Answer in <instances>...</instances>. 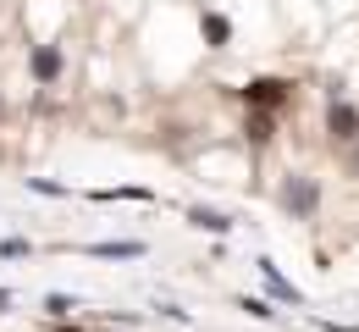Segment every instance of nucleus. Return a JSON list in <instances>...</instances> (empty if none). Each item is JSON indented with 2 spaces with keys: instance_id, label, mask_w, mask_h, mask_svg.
I'll return each mask as SVG.
<instances>
[{
  "instance_id": "obj_1",
  "label": "nucleus",
  "mask_w": 359,
  "mask_h": 332,
  "mask_svg": "<svg viewBox=\"0 0 359 332\" xmlns=\"http://www.w3.org/2000/svg\"><path fill=\"white\" fill-rule=\"evenodd\" d=\"M276 199H282V211L293 216V222H310L315 211H320V183L315 178H282V189H276Z\"/></svg>"
},
{
  "instance_id": "obj_4",
  "label": "nucleus",
  "mask_w": 359,
  "mask_h": 332,
  "mask_svg": "<svg viewBox=\"0 0 359 332\" xmlns=\"http://www.w3.org/2000/svg\"><path fill=\"white\" fill-rule=\"evenodd\" d=\"M326 133H332V144H354L359 139V105L332 95V105H326Z\"/></svg>"
},
{
  "instance_id": "obj_12",
  "label": "nucleus",
  "mask_w": 359,
  "mask_h": 332,
  "mask_svg": "<svg viewBox=\"0 0 359 332\" xmlns=\"http://www.w3.org/2000/svg\"><path fill=\"white\" fill-rule=\"evenodd\" d=\"M72 305H78V299H72V293H45V310H50V316H67V310H72Z\"/></svg>"
},
{
  "instance_id": "obj_7",
  "label": "nucleus",
  "mask_w": 359,
  "mask_h": 332,
  "mask_svg": "<svg viewBox=\"0 0 359 332\" xmlns=\"http://www.w3.org/2000/svg\"><path fill=\"white\" fill-rule=\"evenodd\" d=\"M199 34H205V45H210V50L232 45V22H226L222 11H199Z\"/></svg>"
},
{
  "instance_id": "obj_2",
  "label": "nucleus",
  "mask_w": 359,
  "mask_h": 332,
  "mask_svg": "<svg viewBox=\"0 0 359 332\" xmlns=\"http://www.w3.org/2000/svg\"><path fill=\"white\" fill-rule=\"evenodd\" d=\"M238 95H243L249 111H282V105L293 100V84H287V78H249Z\"/></svg>"
},
{
  "instance_id": "obj_3",
  "label": "nucleus",
  "mask_w": 359,
  "mask_h": 332,
  "mask_svg": "<svg viewBox=\"0 0 359 332\" xmlns=\"http://www.w3.org/2000/svg\"><path fill=\"white\" fill-rule=\"evenodd\" d=\"M61 72H67V50L61 45H34L28 50V78H34L39 89H55Z\"/></svg>"
},
{
  "instance_id": "obj_5",
  "label": "nucleus",
  "mask_w": 359,
  "mask_h": 332,
  "mask_svg": "<svg viewBox=\"0 0 359 332\" xmlns=\"http://www.w3.org/2000/svg\"><path fill=\"white\" fill-rule=\"evenodd\" d=\"M260 283H266V293H271V299H282V305H304V293L287 283V277H282L271 260H260Z\"/></svg>"
},
{
  "instance_id": "obj_10",
  "label": "nucleus",
  "mask_w": 359,
  "mask_h": 332,
  "mask_svg": "<svg viewBox=\"0 0 359 332\" xmlns=\"http://www.w3.org/2000/svg\"><path fill=\"white\" fill-rule=\"evenodd\" d=\"M28 255H34L28 238H0V260H28Z\"/></svg>"
},
{
  "instance_id": "obj_6",
  "label": "nucleus",
  "mask_w": 359,
  "mask_h": 332,
  "mask_svg": "<svg viewBox=\"0 0 359 332\" xmlns=\"http://www.w3.org/2000/svg\"><path fill=\"white\" fill-rule=\"evenodd\" d=\"M83 255H94V260H138L144 244H133V238H105V244H89Z\"/></svg>"
},
{
  "instance_id": "obj_16",
  "label": "nucleus",
  "mask_w": 359,
  "mask_h": 332,
  "mask_svg": "<svg viewBox=\"0 0 359 332\" xmlns=\"http://www.w3.org/2000/svg\"><path fill=\"white\" fill-rule=\"evenodd\" d=\"M6 310H11V293H6V288H0V316H6Z\"/></svg>"
},
{
  "instance_id": "obj_17",
  "label": "nucleus",
  "mask_w": 359,
  "mask_h": 332,
  "mask_svg": "<svg viewBox=\"0 0 359 332\" xmlns=\"http://www.w3.org/2000/svg\"><path fill=\"white\" fill-rule=\"evenodd\" d=\"M0 122H6V95H0Z\"/></svg>"
},
{
  "instance_id": "obj_13",
  "label": "nucleus",
  "mask_w": 359,
  "mask_h": 332,
  "mask_svg": "<svg viewBox=\"0 0 359 332\" xmlns=\"http://www.w3.org/2000/svg\"><path fill=\"white\" fill-rule=\"evenodd\" d=\"M155 316H166V321H177V327H188V310H182V305H155Z\"/></svg>"
},
{
  "instance_id": "obj_15",
  "label": "nucleus",
  "mask_w": 359,
  "mask_h": 332,
  "mask_svg": "<svg viewBox=\"0 0 359 332\" xmlns=\"http://www.w3.org/2000/svg\"><path fill=\"white\" fill-rule=\"evenodd\" d=\"M348 166H354V178H359V139H354V155H348Z\"/></svg>"
},
{
  "instance_id": "obj_11",
  "label": "nucleus",
  "mask_w": 359,
  "mask_h": 332,
  "mask_svg": "<svg viewBox=\"0 0 359 332\" xmlns=\"http://www.w3.org/2000/svg\"><path fill=\"white\" fill-rule=\"evenodd\" d=\"M238 310H249L255 321H276V310H271L266 299H238Z\"/></svg>"
},
{
  "instance_id": "obj_14",
  "label": "nucleus",
  "mask_w": 359,
  "mask_h": 332,
  "mask_svg": "<svg viewBox=\"0 0 359 332\" xmlns=\"http://www.w3.org/2000/svg\"><path fill=\"white\" fill-rule=\"evenodd\" d=\"M28 189H34V194H50V199H55V194H67L61 183H50V178H28Z\"/></svg>"
},
{
  "instance_id": "obj_8",
  "label": "nucleus",
  "mask_w": 359,
  "mask_h": 332,
  "mask_svg": "<svg viewBox=\"0 0 359 332\" xmlns=\"http://www.w3.org/2000/svg\"><path fill=\"white\" fill-rule=\"evenodd\" d=\"M182 222H194V227H205V233H232V216H226V211H210V205H188Z\"/></svg>"
},
{
  "instance_id": "obj_9",
  "label": "nucleus",
  "mask_w": 359,
  "mask_h": 332,
  "mask_svg": "<svg viewBox=\"0 0 359 332\" xmlns=\"http://www.w3.org/2000/svg\"><path fill=\"white\" fill-rule=\"evenodd\" d=\"M243 133H249V144H255V150H260V144H271V139H276V111H249Z\"/></svg>"
}]
</instances>
